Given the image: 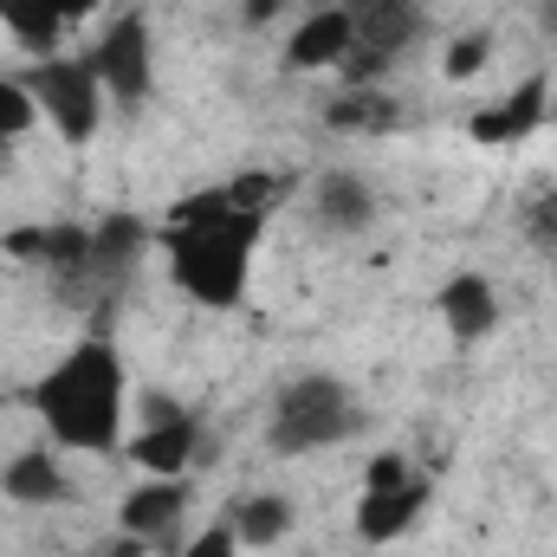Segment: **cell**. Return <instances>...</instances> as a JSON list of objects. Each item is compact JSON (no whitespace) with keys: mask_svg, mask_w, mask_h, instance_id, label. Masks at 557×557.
I'll use <instances>...</instances> for the list:
<instances>
[{"mask_svg":"<svg viewBox=\"0 0 557 557\" xmlns=\"http://www.w3.org/2000/svg\"><path fill=\"white\" fill-rule=\"evenodd\" d=\"M143 247V221L137 214H111L104 227H91V267H124Z\"/></svg>","mask_w":557,"mask_h":557,"instance_id":"cell-19","label":"cell"},{"mask_svg":"<svg viewBox=\"0 0 557 557\" xmlns=\"http://www.w3.org/2000/svg\"><path fill=\"white\" fill-rule=\"evenodd\" d=\"M111 557H143V539H117V552Z\"/></svg>","mask_w":557,"mask_h":557,"instance_id":"cell-26","label":"cell"},{"mask_svg":"<svg viewBox=\"0 0 557 557\" xmlns=\"http://www.w3.org/2000/svg\"><path fill=\"white\" fill-rule=\"evenodd\" d=\"M324 117H331V131H344V137H376V131H396L403 111H396V98H389L383 85H350Z\"/></svg>","mask_w":557,"mask_h":557,"instance_id":"cell-14","label":"cell"},{"mask_svg":"<svg viewBox=\"0 0 557 557\" xmlns=\"http://www.w3.org/2000/svg\"><path fill=\"white\" fill-rule=\"evenodd\" d=\"M421 512H428V480H421V473L396 480V486H363V506H357V539H370V545L403 539Z\"/></svg>","mask_w":557,"mask_h":557,"instance_id":"cell-7","label":"cell"},{"mask_svg":"<svg viewBox=\"0 0 557 557\" xmlns=\"http://www.w3.org/2000/svg\"><path fill=\"white\" fill-rule=\"evenodd\" d=\"M182 512H188V486L182 480H156V486H137L131 499H124V532L131 539H162V532H175L182 525Z\"/></svg>","mask_w":557,"mask_h":557,"instance_id":"cell-12","label":"cell"},{"mask_svg":"<svg viewBox=\"0 0 557 557\" xmlns=\"http://www.w3.org/2000/svg\"><path fill=\"white\" fill-rule=\"evenodd\" d=\"M350 26H357V39H350L344 78H350V85H376V72L421 33V7L416 0H357Z\"/></svg>","mask_w":557,"mask_h":557,"instance_id":"cell-5","label":"cell"},{"mask_svg":"<svg viewBox=\"0 0 557 557\" xmlns=\"http://www.w3.org/2000/svg\"><path fill=\"white\" fill-rule=\"evenodd\" d=\"M350 39H357L350 13H311V20H298V33L285 39V59H292L298 72L344 65V59H350Z\"/></svg>","mask_w":557,"mask_h":557,"instance_id":"cell-11","label":"cell"},{"mask_svg":"<svg viewBox=\"0 0 557 557\" xmlns=\"http://www.w3.org/2000/svg\"><path fill=\"white\" fill-rule=\"evenodd\" d=\"M0 26L20 39V52H39V59H52L59 52V33H65V20L46 0H0Z\"/></svg>","mask_w":557,"mask_h":557,"instance_id":"cell-16","label":"cell"},{"mask_svg":"<svg viewBox=\"0 0 557 557\" xmlns=\"http://www.w3.org/2000/svg\"><path fill=\"white\" fill-rule=\"evenodd\" d=\"M0 493L7 499H20V506H52V499H65V473H59V460L52 454H13L7 467H0Z\"/></svg>","mask_w":557,"mask_h":557,"instance_id":"cell-15","label":"cell"},{"mask_svg":"<svg viewBox=\"0 0 557 557\" xmlns=\"http://www.w3.org/2000/svg\"><path fill=\"white\" fill-rule=\"evenodd\" d=\"M525 227H532V240H539L545 253H557V188H552V195H539V201H532Z\"/></svg>","mask_w":557,"mask_h":557,"instance_id":"cell-22","label":"cell"},{"mask_svg":"<svg viewBox=\"0 0 557 557\" xmlns=\"http://www.w3.org/2000/svg\"><path fill=\"white\" fill-rule=\"evenodd\" d=\"M182 557H240V539H234V525L221 519V525H208V532H201Z\"/></svg>","mask_w":557,"mask_h":557,"instance_id":"cell-23","label":"cell"},{"mask_svg":"<svg viewBox=\"0 0 557 557\" xmlns=\"http://www.w3.org/2000/svg\"><path fill=\"white\" fill-rule=\"evenodd\" d=\"M396 480H409V460L403 454H376L370 473H363V486H396Z\"/></svg>","mask_w":557,"mask_h":557,"instance_id":"cell-24","label":"cell"},{"mask_svg":"<svg viewBox=\"0 0 557 557\" xmlns=\"http://www.w3.org/2000/svg\"><path fill=\"white\" fill-rule=\"evenodd\" d=\"M311 208H318V221H324L331 234H357V227H370V188H363L357 175H344V169L318 175Z\"/></svg>","mask_w":557,"mask_h":557,"instance_id":"cell-13","label":"cell"},{"mask_svg":"<svg viewBox=\"0 0 557 557\" xmlns=\"http://www.w3.org/2000/svg\"><path fill=\"white\" fill-rule=\"evenodd\" d=\"M195 416L182 409L175 421H156V428H143L137 441H131V460H137L143 473H156V480H182L188 473V460H195Z\"/></svg>","mask_w":557,"mask_h":557,"instance_id":"cell-9","label":"cell"},{"mask_svg":"<svg viewBox=\"0 0 557 557\" xmlns=\"http://www.w3.org/2000/svg\"><path fill=\"white\" fill-rule=\"evenodd\" d=\"M33 117H39V104H33V91H26V78H0V143L20 137V131H33Z\"/></svg>","mask_w":557,"mask_h":557,"instance_id":"cell-21","label":"cell"},{"mask_svg":"<svg viewBox=\"0 0 557 557\" xmlns=\"http://www.w3.org/2000/svg\"><path fill=\"white\" fill-rule=\"evenodd\" d=\"M26 91H33V104L59 124V137H65V143H91L98 111H104V85H98L91 59H78V65L46 59L39 72H26Z\"/></svg>","mask_w":557,"mask_h":557,"instance_id":"cell-4","label":"cell"},{"mask_svg":"<svg viewBox=\"0 0 557 557\" xmlns=\"http://www.w3.org/2000/svg\"><path fill=\"white\" fill-rule=\"evenodd\" d=\"M285 532H292V499L253 493V499L234 506V539H240V545H278Z\"/></svg>","mask_w":557,"mask_h":557,"instance_id":"cell-17","label":"cell"},{"mask_svg":"<svg viewBox=\"0 0 557 557\" xmlns=\"http://www.w3.org/2000/svg\"><path fill=\"white\" fill-rule=\"evenodd\" d=\"M227 188V201L234 208H247V214H267V208H278L285 195H292V175L285 169H240L234 182H221Z\"/></svg>","mask_w":557,"mask_h":557,"instance_id":"cell-18","label":"cell"},{"mask_svg":"<svg viewBox=\"0 0 557 557\" xmlns=\"http://www.w3.org/2000/svg\"><path fill=\"white\" fill-rule=\"evenodd\" d=\"M33 409L65 447L111 454L117 447V421H124V363H117V350L104 337L72 344L46 370V383L33 389Z\"/></svg>","mask_w":557,"mask_h":557,"instance_id":"cell-2","label":"cell"},{"mask_svg":"<svg viewBox=\"0 0 557 557\" xmlns=\"http://www.w3.org/2000/svg\"><path fill=\"white\" fill-rule=\"evenodd\" d=\"M59 20H85V13H98V0H46Z\"/></svg>","mask_w":557,"mask_h":557,"instance_id":"cell-25","label":"cell"},{"mask_svg":"<svg viewBox=\"0 0 557 557\" xmlns=\"http://www.w3.org/2000/svg\"><path fill=\"white\" fill-rule=\"evenodd\" d=\"M260 221L267 214H247L227 201V188H201L188 201L169 208V267L175 285L201 305H240L247 292V267H253V247H260Z\"/></svg>","mask_w":557,"mask_h":557,"instance_id":"cell-1","label":"cell"},{"mask_svg":"<svg viewBox=\"0 0 557 557\" xmlns=\"http://www.w3.org/2000/svg\"><path fill=\"white\" fill-rule=\"evenodd\" d=\"M91 72H98V85H104L117 104H143V98H149V26H143L137 13H124V20L98 39Z\"/></svg>","mask_w":557,"mask_h":557,"instance_id":"cell-6","label":"cell"},{"mask_svg":"<svg viewBox=\"0 0 557 557\" xmlns=\"http://www.w3.org/2000/svg\"><path fill=\"white\" fill-rule=\"evenodd\" d=\"M486 59H493V33H486V26H473V33H460V39L447 46V65H441V72H447L454 85H467Z\"/></svg>","mask_w":557,"mask_h":557,"instance_id":"cell-20","label":"cell"},{"mask_svg":"<svg viewBox=\"0 0 557 557\" xmlns=\"http://www.w3.org/2000/svg\"><path fill=\"white\" fill-rule=\"evenodd\" d=\"M545 111H552V78H545V72H532V78H525L506 104L473 111L467 137H473V143H519V137H532V131L545 124Z\"/></svg>","mask_w":557,"mask_h":557,"instance_id":"cell-8","label":"cell"},{"mask_svg":"<svg viewBox=\"0 0 557 557\" xmlns=\"http://www.w3.org/2000/svg\"><path fill=\"white\" fill-rule=\"evenodd\" d=\"M441 318H447V331H454L460 344H480V337L499 324V298H493V285L480 273H454L441 285Z\"/></svg>","mask_w":557,"mask_h":557,"instance_id":"cell-10","label":"cell"},{"mask_svg":"<svg viewBox=\"0 0 557 557\" xmlns=\"http://www.w3.org/2000/svg\"><path fill=\"white\" fill-rule=\"evenodd\" d=\"M357 403L337 376H298L285 383L273 403V428H267V447L273 454H311V447H331L344 434H357Z\"/></svg>","mask_w":557,"mask_h":557,"instance_id":"cell-3","label":"cell"}]
</instances>
